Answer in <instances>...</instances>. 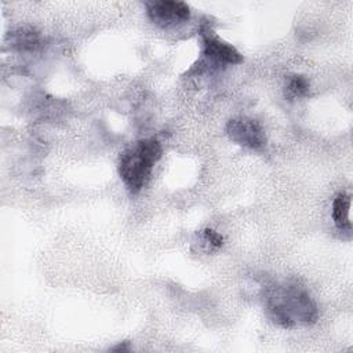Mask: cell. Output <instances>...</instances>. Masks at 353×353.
Instances as JSON below:
<instances>
[{
    "label": "cell",
    "mask_w": 353,
    "mask_h": 353,
    "mask_svg": "<svg viewBox=\"0 0 353 353\" xmlns=\"http://www.w3.org/2000/svg\"><path fill=\"white\" fill-rule=\"evenodd\" d=\"M310 91L309 80L302 74H290L284 84V97L288 101L305 98Z\"/></svg>",
    "instance_id": "cell-7"
},
{
    "label": "cell",
    "mask_w": 353,
    "mask_h": 353,
    "mask_svg": "<svg viewBox=\"0 0 353 353\" xmlns=\"http://www.w3.org/2000/svg\"><path fill=\"white\" fill-rule=\"evenodd\" d=\"M203 239L212 248H219L223 244V237L218 232H215L214 229H210V228L203 230Z\"/></svg>",
    "instance_id": "cell-8"
},
{
    "label": "cell",
    "mask_w": 353,
    "mask_h": 353,
    "mask_svg": "<svg viewBox=\"0 0 353 353\" xmlns=\"http://www.w3.org/2000/svg\"><path fill=\"white\" fill-rule=\"evenodd\" d=\"M350 203L352 196L350 193L341 192L336 194L332 203V219L335 226L341 232H350L352 230V221H350Z\"/></svg>",
    "instance_id": "cell-6"
},
{
    "label": "cell",
    "mask_w": 353,
    "mask_h": 353,
    "mask_svg": "<svg viewBox=\"0 0 353 353\" xmlns=\"http://www.w3.org/2000/svg\"><path fill=\"white\" fill-rule=\"evenodd\" d=\"M228 137L250 149H261L266 145V134L262 124L251 117H234L230 119L226 124Z\"/></svg>",
    "instance_id": "cell-4"
},
{
    "label": "cell",
    "mask_w": 353,
    "mask_h": 353,
    "mask_svg": "<svg viewBox=\"0 0 353 353\" xmlns=\"http://www.w3.org/2000/svg\"><path fill=\"white\" fill-rule=\"evenodd\" d=\"M268 317L283 328L310 325L317 321V306L307 290L296 280L272 281L262 290Z\"/></svg>",
    "instance_id": "cell-1"
},
{
    "label": "cell",
    "mask_w": 353,
    "mask_h": 353,
    "mask_svg": "<svg viewBox=\"0 0 353 353\" xmlns=\"http://www.w3.org/2000/svg\"><path fill=\"white\" fill-rule=\"evenodd\" d=\"M148 18L157 26L171 28L185 23L190 18V8L183 1L154 0L146 4Z\"/></svg>",
    "instance_id": "cell-3"
},
{
    "label": "cell",
    "mask_w": 353,
    "mask_h": 353,
    "mask_svg": "<svg viewBox=\"0 0 353 353\" xmlns=\"http://www.w3.org/2000/svg\"><path fill=\"white\" fill-rule=\"evenodd\" d=\"M163 149L157 139L145 138L125 149L119 160V174L125 188L132 193H139L152 176L153 167L161 159Z\"/></svg>",
    "instance_id": "cell-2"
},
{
    "label": "cell",
    "mask_w": 353,
    "mask_h": 353,
    "mask_svg": "<svg viewBox=\"0 0 353 353\" xmlns=\"http://www.w3.org/2000/svg\"><path fill=\"white\" fill-rule=\"evenodd\" d=\"M128 343H130V342H127V341L123 342V343L120 342L117 346L112 347V350H113V352H127V350L130 349V347H128Z\"/></svg>",
    "instance_id": "cell-9"
},
{
    "label": "cell",
    "mask_w": 353,
    "mask_h": 353,
    "mask_svg": "<svg viewBox=\"0 0 353 353\" xmlns=\"http://www.w3.org/2000/svg\"><path fill=\"white\" fill-rule=\"evenodd\" d=\"M203 55L215 66L239 65L243 62L241 54L229 43L219 39L211 29L201 32Z\"/></svg>",
    "instance_id": "cell-5"
}]
</instances>
